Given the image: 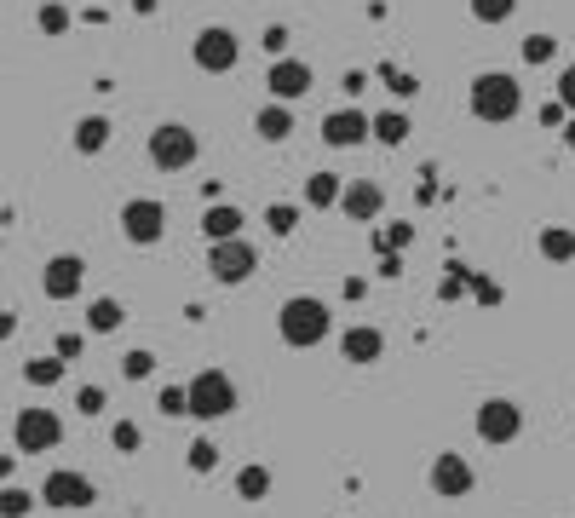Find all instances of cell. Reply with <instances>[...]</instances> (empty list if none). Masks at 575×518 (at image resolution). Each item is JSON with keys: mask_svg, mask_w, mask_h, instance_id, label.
<instances>
[{"mask_svg": "<svg viewBox=\"0 0 575 518\" xmlns=\"http://www.w3.org/2000/svg\"><path fill=\"white\" fill-rule=\"evenodd\" d=\"M472 484H478V472H472V461L460 455V449H443L432 461V490L443 495V501H460V495H472Z\"/></svg>", "mask_w": 575, "mask_h": 518, "instance_id": "12", "label": "cell"}, {"mask_svg": "<svg viewBox=\"0 0 575 518\" xmlns=\"http://www.w3.org/2000/svg\"><path fill=\"white\" fill-rule=\"evenodd\" d=\"M161 0H133V12H156Z\"/></svg>", "mask_w": 575, "mask_h": 518, "instance_id": "45", "label": "cell"}, {"mask_svg": "<svg viewBox=\"0 0 575 518\" xmlns=\"http://www.w3.org/2000/svg\"><path fill=\"white\" fill-rule=\"evenodd\" d=\"M340 352H345V363L368 369V363H380V357H386V334L374 329V323H351V329L340 334Z\"/></svg>", "mask_w": 575, "mask_h": 518, "instance_id": "14", "label": "cell"}, {"mask_svg": "<svg viewBox=\"0 0 575 518\" xmlns=\"http://www.w3.org/2000/svg\"><path fill=\"white\" fill-rule=\"evenodd\" d=\"M466 6H472L478 24H506V18L518 12V0H466Z\"/></svg>", "mask_w": 575, "mask_h": 518, "instance_id": "27", "label": "cell"}, {"mask_svg": "<svg viewBox=\"0 0 575 518\" xmlns=\"http://www.w3.org/2000/svg\"><path fill=\"white\" fill-rule=\"evenodd\" d=\"M558 104H564V110L575 116V64H570L564 75H558Z\"/></svg>", "mask_w": 575, "mask_h": 518, "instance_id": "41", "label": "cell"}, {"mask_svg": "<svg viewBox=\"0 0 575 518\" xmlns=\"http://www.w3.org/2000/svg\"><path fill=\"white\" fill-rule=\"evenodd\" d=\"M265 87H271L276 104H294V98L311 93V64H299V58H276L271 75H265Z\"/></svg>", "mask_w": 575, "mask_h": 518, "instance_id": "13", "label": "cell"}, {"mask_svg": "<svg viewBox=\"0 0 575 518\" xmlns=\"http://www.w3.org/2000/svg\"><path fill=\"white\" fill-rule=\"evenodd\" d=\"M535 248L564 265V259H575V231H570V225H547V231L535 236Z\"/></svg>", "mask_w": 575, "mask_h": 518, "instance_id": "22", "label": "cell"}, {"mask_svg": "<svg viewBox=\"0 0 575 518\" xmlns=\"http://www.w3.org/2000/svg\"><path fill=\"white\" fill-rule=\"evenodd\" d=\"M104 144H110V116H81L75 121V150H81V156H98Z\"/></svg>", "mask_w": 575, "mask_h": 518, "instance_id": "21", "label": "cell"}, {"mask_svg": "<svg viewBox=\"0 0 575 518\" xmlns=\"http://www.w3.org/2000/svg\"><path fill=\"white\" fill-rule=\"evenodd\" d=\"M374 133V116L363 110H334V116H322V139L334 144V150H351V144H363Z\"/></svg>", "mask_w": 575, "mask_h": 518, "instance_id": "15", "label": "cell"}, {"mask_svg": "<svg viewBox=\"0 0 575 518\" xmlns=\"http://www.w3.org/2000/svg\"><path fill=\"white\" fill-rule=\"evenodd\" d=\"M81 283H87L81 254H52L41 265V294H46V300H75V294H81Z\"/></svg>", "mask_w": 575, "mask_h": 518, "instance_id": "11", "label": "cell"}, {"mask_svg": "<svg viewBox=\"0 0 575 518\" xmlns=\"http://www.w3.org/2000/svg\"><path fill=\"white\" fill-rule=\"evenodd\" d=\"M196 156H202V139L184 121H161L156 133H150V162L161 173H184V167H196Z\"/></svg>", "mask_w": 575, "mask_h": 518, "instance_id": "4", "label": "cell"}, {"mask_svg": "<svg viewBox=\"0 0 575 518\" xmlns=\"http://www.w3.org/2000/svg\"><path fill=\"white\" fill-rule=\"evenodd\" d=\"M466 98H472V116L489 121V127L518 121V110H524V87H518V75H506V70H483Z\"/></svg>", "mask_w": 575, "mask_h": 518, "instance_id": "2", "label": "cell"}, {"mask_svg": "<svg viewBox=\"0 0 575 518\" xmlns=\"http://www.w3.org/2000/svg\"><path fill=\"white\" fill-rule=\"evenodd\" d=\"M29 507H35V495L29 490H18V484L0 490V518H29Z\"/></svg>", "mask_w": 575, "mask_h": 518, "instance_id": "29", "label": "cell"}, {"mask_svg": "<svg viewBox=\"0 0 575 518\" xmlns=\"http://www.w3.org/2000/svg\"><path fill=\"white\" fill-rule=\"evenodd\" d=\"M190 58H196V70H207V75H230L236 58H242V41H236V29L207 24L202 35L190 41Z\"/></svg>", "mask_w": 575, "mask_h": 518, "instance_id": "6", "label": "cell"}, {"mask_svg": "<svg viewBox=\"0 0 575 518\" xmlns=\"http://www.w3.org/2000/svg\"><path fill=\"white\" fill-rule=\"evenodd\" d=\"M564 144H570V150H575V116H570V127H564Z\"/></svg>", "mask_w": 575, "mask_h": 518, "instance_id": "46", "label": "cell"}, {"mask_svg": "<svg viewBox=\"0 0 575 518\" xmlns=\"http://www.w3.org/2000/svg\"><path fill=\"white\" fill-rule=\"evenodd\" d=\"M110 444L121 449V455H138V449H144V432H138V421H115V426H110Z\"/></svg>", "mask_w": 575, "mask_h": 518, "instance_id": "30", "label": "cell"}, {"mask_svg": "<svg viewBox=\"0 0 575 518\" xmlns=\"http://www.w3.org/2000/svg\"><path fill=\"white\" fill-rule=\"evenodd\" d=\"M104 403H110V392H104V386H81V392H75V409H81V415H104Z\"/></svg>", "mask_w": 575, "mask_h": 518, "instance_id": "35", "label": "cell"}, {"mask_svg": "<svg viewBox=\"0 0 575 518\" xmlns=\"http://www.w3.org/2000/svg\"><path fill=\"white\" fill-rule=\"evenodd\" d=\"M253 133H259V139L265 144H282L288 139V133H294V110H288V104H265V110H259V116H253Z\"/></svg>", "mask_w": 575, "mask_h": 518, "instance_id": "18", "label": "cell"}, {"mask_svg": "<svg viewBox=\"0 0 575 518\" xmlns=\"http://www.w3.org/2000/svg\"><path fill=\"white\" fill-rule=\"evenodd\" d=\"M12 444L18 455H46V449L64 444V421H58V409H18V421H12Z\"/></svg>", "mask_w": 575, "mask_h": 518, "instance_id": "5", "label": "cell"}, {"mask_svg": "<svg viewBox=\"0 0 575 518\" xmlns=\"http://www.w3.org/2000/svg\"><path fill=\"white\" fill-rule=\"evenodd\" d=\"M190 415H196V421H225V415H236V380H230L225 369L190 375Z\"/></svg>", "mask_w": 575, "mask_h": 518, "instance_id": "3", "label": "cell"}, {"mask_svg": "<svg viewBox=\"0 0 575 518\" xmlns=\"http://www.w3.org/2000/svg\"><path fill=\"white\" fill-rule=\"evenodd\" d=\"M305 202H311V208H340L345 179L340 173H311V179H305Z\"/></svg>", "mask_w": 575, "mask_h": 518, "instance_id": "20", "label": "cell"}, {"mask_svg": "<svg viewBox=\"0 0 575 518\" xmlns=\"http://www.w3.org/2000/svg\"><path fill=\"white\" fill-rule=\"evenodd\" d=\"M524 432V409L512 398H483L478 403V438L483 444H512Z\"/></svg>", "mask_w": 575, "mask_h": 518, "instance_id": "10", "label": "cell"}, {"mask_svg": "<svg viewBox=\"0 0 575 518\" xmlns=\"http://www.w3.org/2000/svg\"><path fill=\"white\" fill-rule=\"evenodd\" d=\"M58 357H81V334H64V340H58Z\"/></svg>", "mask_w": 575, "mask_h": 518, "instance_id": "44", "label": "cell"}, {"mask_svg": "<svg viewBox=\"0 0 575 518\" xmlns=\"http://www.w3.org/2000/svg\"><path fill=\"white\" fill-rule=\"evenodd\" d=\"M472 294H478L483 306H501V288L489 283V277H472Z\"/></svg>", "mask_w": 575, "mask_h": 518, "instance_id": "42", "label": "cell"}, {"mask_svg": "<svg viewBox=\"0 0 575 518\" xmlns=\"http://www.w3.org/2000/svg\"><path fill=\"white\" fill-rule=\"evenodd\" d=\"M121 323H127V311H121L115 294H98V300L87 306V334H115Z\"/></svg>", "mask_w": 575, "mask_h": 518, "instance_id": "19", "label": "cell"}, {"mask_svg": "<svg viewBox=\"0 0 575 518\" xmlns=\"http://www.w3.org/2000/svg\"><path fill=\"white\" fill-rule=\"evenodd\" d=\"M414 242V225H386V231L374 236V248H386V254H397V248H409Z\"/></svg>", "mask_w": 575, "mask_h": 518, "instance_id": "36", "label": "cell"}, {"mask_svg": "<svg viewBox=\"0 0 575 518\" xmlns=\"http://www.w3.org/2000/svg\"><path fill=\"white\" fill-rule=\"evenodd\" d=\"M161 231H167V208H161L156 196H133V202L121 208V236H127L133 248H156Z\"/></svg>", "mask_w": 575, "mask_h": 518, "instance_id": "7", "label": "cell"}, {"mask_svg": "<svg viewBox=\"0 0 575 518\" xmlns=\"http://www.w3.org/2000/svg\"><path fill=\"white\" fill-rule=\"evenodd\" d=\"M41 501H46V507H64V513H75V507H92V501H98V490H92L87 472L58 467V472H46V478H41Z\"/></svg>", "mask_w": 575, "mask_h": 518, "instance_id": "9", "label": "cell"}, {"mask_svg": "<svg viewBox=\"0 0 575 518\" xmlns=\"http://www.w3.org/2000/svg\"><path fill=\"white\" fill-rule=\"evenodd\" d=\"M541 121H547V127H558V133H564V127H570V110H564V104H558V98H547V104H541Z\"/></svg>", "mask_w": 575, "mask_h": 518, "instance_id": "40", "label": "cell"}, {"mask_svg": "<svg viewBox=\"0 0 575 518\" xmlns=\"http://www.w3.org/2000/svg\"><path fill=\"white\" fill-rule=\"evenodd\" d=\"M552 52H558V41H552V35H541V29H535V35H524V64H552Z\"/></svg>", "mask_w": 575, "mask_h": 518, "instance_id": "33", "label": "cell"}, {"mask_svg": "<svg viewBox=\"0 0 575 518\" xmlns=\"http://www.w3.org/2000/svg\"><path fill=\"white\" fill-rule=\"evenodd\" d=\"M242 225H248V219H242L236 202H213V208L202 213V236H207V242H236Z\"/></svg>", "mask_w": 575, "mask_h": 518, "instance_id": "17", "label": "cell"}, {"mask_svg": "<svg viewBox=\"0 0 575 518\" xmlns=\"http://www.w3.org/2000/svg\"><path fill=\"white\" fill-rule=\"evenodd\" d=\"M472 277H478V271H466V265H449V277L437 283V300H460V294L472 288Z\"/></svg>", "mask_w": 575, "mask_h": 518, "instance_id": "31", "label": "cell"}, {"mask_svg": "<svg viewBox=\"0 0 575 518\" xmlns=\"http://www.w3.org/2000/svg\"><path fill=\"white\" fill-rule=\"evenodd\" d=\"M236 495H242V501H265V495H271V472H265V467H242V472H236Z\"/></svg>", "mask_w": 575, "mask_h": 518, "instance_id": "25", "label": "cell"}, {"mask_svg": "<svg viewBox=\"0 0 575 518\" xmlns=\"http://www.w3.org/2000/svg\"><path fill=\"white\" fill-rule=\"evenodd\" d=\"M150 375H156V352L133 346V352L121 357V380H150Z\"/></svg>", "mask_w": 575, "mask_h": 518, "instance_id": "28", "label": "cell"}, {"mask_svg": "<svg viewBox=\"0 0 575 518\" xmlns=\"http://www.w3.org/2000/svg\"><path fill=\"white\" fill-rule=\"evenodd\" d=\"M41 29H46V35H64V29H69V6L46 0V6H41Z\"/></svg>", "mask_w": 575, "mask_h": 518, "instance_id": "37", "label": "cell"}, {"mask_svg": "<svg viewBox=\"0 0 575 518\" xmlns=\"http://www.w3.org/2000/svg\"><path fill=\"white\" fill-rule=\"evenodd\" d=\"M265 225H271V236H294L299 231V208L294 202H271V208H265Z\"/></svg>", "mask_w": 575, "mask_h": 518, "instance_id": "26", "label": "cell"}, {"mask_svg": "<svg viewBox=\"0 0 575 518\" xmlns=\"http://www.w3.org/2000/svg\"><path fill=\"white\" fill-rule=\"evenodd\" d=\"M219 467V444H213V438H196V444H190V472H213Z\"/></svg>", "mask_w": 575, "mask_h": 518, "instance_id": "34", "label": "cell"}, {"mask_svg": "<svg viewBox=\"0 0 575 518\" xmlns=\"http://www.w3.org/2000/svg\"><path fill=\"white\" fill-rule=\"evenodd\" d=\"M409 133H414V127H409V116H403V110H380V116H374V139L386 144V150H397Z\"/></svg>", "mask_w": 575, "mask_h": 518, "instance_id": "23", "label": "cell"}, {"mask_svg": "<svg viewBox=\"0 0 575 518\" xmlns=\"http://www.w3.org/2000/svg\"><path fill=\"white\" fill-rule=\"evenodd\" d=\"M259 47L271 52V64H276V58L288 52V24H271V29H265V41H259Z\"/></svg>", "mask_w": 575, "mask_h": 518, "instance_id": "39", "label": "cell"}, {"mask_svg": "<svg viewBox=\"0 0 575 518\" xmlns=\"http://www.w3.org/2000/svg\"><path fill=\"white\" fill-rule=\"evenodd\" d=\"M328 329H334V311H328V300H317V294H294V300L276 306V334H282V346H294V352L322 346Z\"/></svg>", "mask_w": 575, "mask_h": 518, "instance_id": "1", "label": "cell"}, {"mask_svg": "<svg viewBox=\"0 0 575 518\" xmlns=\"http://www.w3.org/2000/svg\"><path fill=\"white\" fill-rule=\"evenodd\" d=\"M380 277H386V283H391V277H403V259L386 254V259H380Z\"/></svg>", "mask_w": 575, "mask_h": 518, "instance_id": "43", "label": "cell"}, {"mask_svg": "<svg viewBox=\"0 0 575 518\" xmlns=\"http://www.w3.org/2000/svg\"><path fill=\"white\" fill-rule=\"evenodd\" d=\"M23 380H29V386H58V380H64V357H29V363H23Z\"/></svg>", "mask_w": 575, "mask_h": 518, "instance_id": "24", "label": "cell"}, {"mask_svg": "<svg viewBox=\"0 0 575 518\" xmlns=\"http://www.w3.org/2000/svg\"><path fill=\"white\" fill-rule=\"evenodd\" d=\"M380 75L391 81V98H414V93H420V81H414V75H403V70H391V64Z\"/></svg>", "mask_w": 575, "mask_h": 518, "instance_id": "38", "label": "cell"}, {"mask_svg": "<svg viewBox=\"0 0 575 518\" xmlns=\"http://www.w3.org/2000/svg\"><path fill=\"white\" fill-rule=\"evenodd\" d=\"M156 409H161V415H173V421H179V415H190V386H161Z\"/></svg>", "mask_w": 575, "mask_h": 518, "instance_id": "32", "label": "cell"}, {"mask_svg": "<svg viewBox=\"0 0 575 518\" xmlns=\"http://www.w3.org/2000/svg\"><path fill=\"white\" fill-rule=\"evenodd\" d=\"M345 219H357V225H368V219H380V208H386V190L368 185V179H351L345 185Z\"/></svg>", "mask_w": 575, "mask_h": 518, "instance_id": "16", "label": "cell"}, {"mask_svg": "<svg viewBox=\"0 0 575 518\" xmlns=\"http://www.w3.org/2000/svg\"><path fill=\"white\" fill-rule=\"evenodd\" d=\"M207 271H213V283L219 288H236L248 283L253 271H259V254H253V242H213V254H207Z\"/></svg>", "mask_w": 575, "mask_h": 518, "instance_id": "8", "label": "cell"}]
</instances>
